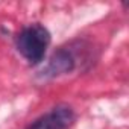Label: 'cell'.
<instances>
[{"label":"cell","instance_id":"obj_1","mask_svg":"<svg viewBox=\"0 0 129 129\" xmlns=\"http://www.w3.org/2000/svg\"><path fill=\"white\" fill-rule=\"evenodd\" d=\"M50 32L40 23L24 26L15 37L17 52L32 66L40 64L50 44Z\"/></svg>","mask_w":129,"mask_h":129},{"label":"cell","instance_id":"obj_2","mask_svg":"<svg viewBox=\"0 0 129 129\" xmlns=\"http://www.w3.org/2000/svg\"><path fill=\"white\" fill-rule=\"evenodd\" d=\"M79 66V55L75 50L73 44L69 47L58 49L49 59V62L41 70V78L44 79H53L62 75H69L75 72Z\"/></svg>","mask_w":129,"mask_h":129},{"label":"cell","instance_id":"obj_3","mask_svg":"<svg viewBox=\"0 0 129 129\" xmlns=\"http://www.w3.org/2000/svg\"><path fill=\"white\" fill-rule=\"evenodd\" d=\"M75 121V111L66 103H59L40 115L26 129H69Z\"/></svg>","mask_w":129,"mask_h":129}]
</instances>
